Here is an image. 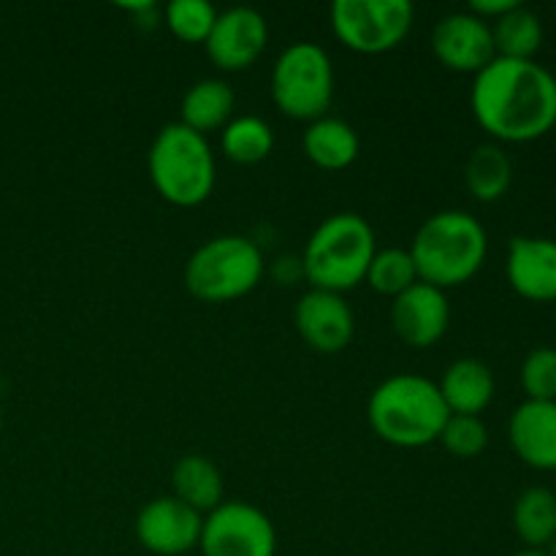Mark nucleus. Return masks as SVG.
<instances>
[{"label":"nucleus","mask_w":556,"mask_h":556,"mask_svg":"<svg viewBox=\"0 0 556 556\" xmlns=\"http://www.w3.org/2000/svg\"><path fill=\"white\" fill-rule=\"evenodd\" d=\"M364 282H369L375 293L380 296L396 299L413 288L418 280V269L413 264L410 250L405 248H386V250H375L372 261H369V269Z\"/></svg>","instance_id":"25"},{"label":"nucleus","mask_w":556,"mask_h":556,"mask_svg":"<svg viewBox=\"0 0 556 556\" xmlns=\"http://www.w3.org/2000/svg\"><path fill=\"white\" fill-rule=\"evenodd\" d=\"M516 5H519V0H472V3L467 5V11L476 14L478 20L492 25L494 20H500V16H505L508 11H514Z\"/></svg>","instance_id":"29"},{"label":"nucleus","mask_w":556,"mask_h":556,"mask_svg":"<svg viewBox=\"0 0 556 556\" xmlns=\"http://www.w3.org/2000/svg\"><path fill=\"white\" fill-rule=\"evenodd\" d=\"M391 326L407 348L427 351L438 345L451 326V304L445 291L416 282L391 304Z\"/></svg>","instance_id":"14"},{"label":"nucleus","mask_w":556,"mask_h":556,"mask_svg":"<svg viewBox=\"0 0 556 556\" xmlns=\"http://www.w3.org/2000/svg\"><path fill=\"white\" fill-rule=\"evenodd\" d=\"M514 163L500 144H478L465 163V185L478 201L492 204L510 190Z\"/></svg>","instance_id":"21"},{"label":"nucleus","mask_w":556,"mask_h":556,"mask_svg":"<svg viewBox=\"0 0 556 556\" xmlns=\"http://www.w3.org/2000/svg\"><path fill=\"white\" fill-rule=\"evenodd\" d=\"M271 101L286 117L315 123L334 101V65L329 52L313 41L282 49L271 68Z\"/></svg>","instance_id":"7"},{"label":"nucleus","mask_w":556,"mask_h":556,"mask_svg":"<svg viewBox=\"0 0 556 556\" xmlns=\"http://www.w3.org/2000/svg\"><path fill=\"white\" fill-rule=\"evenodd\" d=\"M543 552H546L548 556H556V538H554V541H552V543H548V546H546V548H543Z\"/></svg>","instance_id":"31"},{"label":"nucleus","mask_w":556,"mask_h":556,"mask_svg":"<svg viewBox=\"0 0 556 556\" xmlns=\"http://www.w3.org/2000/svg\"><path fill=\"white\" fill-rule=\"evenodd\" d=\"M514 556H548L546 552H541V548H525V552L514 554Z\"/></svg>","instance_id":"30"},{"label":"nucleus","mask_w":556,"mask_h":556,"mask_svg":"<svg viewBox=\"0 0 556 556\" xmlns=\"http://www.w3.org/2000/svg\"><path fill=\"white\" fill-rule=\"evenodd\" d=\"M451 416H481L494 400V375L481 358H459L443 372L438 383Z\"/></svg>","instance_id":"17"},{"label":"nucleus","mask_w":556,"mask_h":556,"mask_svg":"<svg viewBox=\"0 0 556 556\" xmlns=\"http://www.w3.org/2000/svg\"><path fill=\"white\" fill-rule=\"evenodd\" d=\"M266 43H269V25L264 14L250 5H233V9L217 11L215 27L204 49L212 65L237 74V71H248L264 54Z\"/></svg>","instance_id":"10"},{"label":"nucleus","mask_w":556,"mask_h":556,"mask_svg":"<svg viewBox=\"0 0 556 556\" xmlns=\"http://www.w3.org/2000/svg\"><path fill=\"white\" fill-rule=\"evenodd\" d=\"M163 20H166L172 36L182 43H206L212 27H215L217 9L206 0H174L166 5Z\"/></svg>","instance_id":"26"},{"label":"nucleus","mask_w":556,"mask_h":556,"mask_svg":"<svg viewBox=\"0 0 556 556\" xmlns=\"http://www.w3.org/2000/svg\"><path fill=\"white\" fill-rule=\"evenodd\" d=\"M470 106L492 139L508 144L543 139L556 125V74L538 60L494 58L476 74Z\"/></svg>","instance_id":"1"},{"label":"nucleus","mask_w":556,"mask_h":556,"mask_svg":"<svg viewBox=\"0 0 556 556\" xmlns=\"http://www.w3.org/2000/svg\"><path fill=\"white\" fill-rule=\"evenodd\" d=\"M492 38L497 58L535 60L543 43V22L527 5H516L505 16L492 22Z\"/></svg>","instance_id":"23"},{"label":"nucleus","mask_w":556,"mask_h":556,"mask_svg":"<svg viewBox=\"0 0 556 556\" xmlns=\"http://www.w3.org/2000/svg\"><path fill=\"white\" fill-rule=\"evenodd\" d=\"M220 150L228 161L239 166H255L275 150V130L266 119L242 114L220 130Z\"/></svg>","instance_id":"24"},{"label":"nucleus","mask_w":556,"mask_h":556,"mask_svg":"<svg viewBox=\"0 0 556 556\" xmlns=\"http://www.w3.org/2000/svg\"><path fill=\"white\" fill-rule=\"evenodd\" d=\"M367 418L383 443L424 448L438 443L451 410L434 380L424 375H391L369 396Z\"/></svg>","instance_id":"3"},{"label":"nucleus","mask_w":556,"mask_h":556,"mask_svg":"<svg viewBox=\"0 0 556 556\" xmlns=\"http://www.w3.org/2000/svg\"><path fill=\"white\" fill-rule=\"evenodd\" d=\"M204 514L177 497H155L136 516V541L155 556H182L199 548Z\"/></svg>","instance_id":"11"},{"label":"nucleus","mask_w":556,"mask_h":556,"mask_svg":"<svg viewBox=\"0 0 556 556\" xmlns=\"http://www.w3.org/2000/svg\"><path fill=\"white\" fill-rule=\"evenodd\" d=\"M375 231L358 212H337L326 217L307 239L302 253V275L318 291L342 293L364 282L372 261Z\"/></svg>","instance_id":"4"},{"label":"nucleus","mask_w":556,"mask_h":556,"mask_svg":"<svg viewBox=\"0 0 556 556\" xmlns=\"http://www.w3.org/2000/svg\"><path fill=\"white\" fill-rule=\"evenodd\" d=\"M489 253L486 228L465 210H443L427 217L410 244L418 280L448 291L470 282Z\"/></svg>","instance_id":"2"},{"label":"nucleus","mask_w":556,"mask_h":556,"mask_svg":"<svg viewBox=\"0 0 556 556\" xmlns=\"http://www.w3.org/2000/svg\"><path fill=\"white\" fill-rule=\"evenodd\" d=\"M0 429H3V407H0Z\"/></svg>","instance_id":"32"},{"label":"nucleus","mask_w":556,"mask_h":556,"mask_svg":"<svg viewBox=\"0 0 556 556\" xmlns=\"http://www.w3.org/2000/svg\"><path fill=\"white\" fill-rule=\"evenodd\" d=\"M237 96L226 79H201L190 87L179 103V123L188 125L195 134L206 136L212 130H223L233 119Z\"/></svg>","instance_id":"19"},{"label":"nucleus","mask_w":556,"mask_h":556,"mask_svg":"<svg viewBox=\"0 0 556 556\" xmlns=\"http://www.w3.org/2000/svg\"><path fill=\"white\" fill-rule=\"evenodd\" d=\"M293 326H296L304 345L313 348L315 353H324V356H334L353 342L356 315H353L351 304L345 302L342 293L309 288L293 309Z\"/></svg>","instance_id":"12"},{"label":"nucleus","mask_w":556,"mask_h":556,"mask_svg":"<svg viewBox=\"0 0 556 556\" xmlns=\"http://www.w3.org/2000/svg\"><path fill=\"white\" fill-rule=\"evenodd\" d=\"M438 443L456 459H476L486 451L489 429L481 416H451Z\"/></svg>","instance_id":"27"},{"label":"nucleus","mask_w":556,"mask_h":556,"mask_svg":"<svg viewBox=\"0 0 556 556\" xmlns=\"http://www.w3.org/2000/svg\"><path fill=\"white\" fill-rule=\"evenodd\" d=\"M147 172L157 195L182 210L204 204L217 182L210 141L182 123H168L157 130L147 155Z\"/></svg>","instance_id":"5"},{"label":"nucleus","mask_w":556,"mask_h":556,"mask_svg":"<svg viewBox=\"0 0 556 556\" xmlns=\"http://www.w3.org/2000/svg\"><path fill=\"white\" fill-rule=\"evenodd\" d=\"M521 389L527 400L556 402V348L541 345L521 364Z\"/></svg>","instance_id":"28"},{"label":"nucleus","mask_w":556,"mask_h":556,"mask_svg":"<svg viewBox=\"0 0 556 556\" xmlns=\"http://www.w3.org/2000/svg\"><path fill=\"white\" fill-rule=\"evenodd\" d=\"M329 16L342 47L358 54H383L410 36L416 9L410 0H334Z\"/></svg>","instance_id":"8"},{"label":"nucleus","mask_w":556,"mask_h":556,"mask_svg":"<svg viewBox=\"0 0 556 556\" xmlns=\"http://www.w3.org/2000/svg\"><path fill=\"white\" fill-rule=\"evenodd\" d=\"M172 489L179 503L190 505L204 516L223 505V494H226V483L217 465L201 454H188L174 465Z\"/></svg>","instance_id":"20"},{"label":"nucleus","mask_w":556,"mask_h":556,"mask_svg":"<svg viewBox=\"0 0 556 556\" xmlns=\"http://www.w3.org/2000/svg\"><path fill=\"white\" fill-rule=\"evenodd\" d=\"M266 261L258 244L226 233L201 244L185 264V288L206 304H226L248 296L264 280Z\"/></svg>","instance_id":"6"},{"label":"nucleus","mask_w":556,"mask_h":556,"mask_svg":"<svg viewBox=\"0 0 556 556\" xmlns=\"http://www.w3.org/2000/svg\"><path fill=\"white\" fill-rule=\"evenodd\" d=\"M432 52L448 71L456 74H481L497 52H494L492 25L478 20L470 11H454L440 16L432 30Z\"/></svg>","instance_id":"13"},{"label":"nucleus","mask_w":556,"mask_h":556,"mask_svg":"<svg viewBox=\"0 0 556 556\" xmlns=\"http://www.w3.org/2000/svg\"><path fill=\"white\" fill-rule=\"evenodd\" d=\"M505 275L510 288L530 302H556V239L514 237Z\"/></svg>","instance_id":"15"},{"label":"nucleus","mask_w":556,"mask_h":556,"mask_svg":"<svg viewBox=\"0 0 556 556\" xmlns=\"http://www.w3.org/2000/svg\"><path fill=\"white\" fill-rule=\"evenodd\" d=\"M514 530L527 548H546L556 538V494L546 486H530L514 505Z\"/></svg>","instance_id":"22"},{"label":"nucleus","mask_w":556,"mask_h":556,"mask_svg":"<svg viewBox=\"0 0 556 556\" xmlns=\"http://www.w3.org/2000/svg\"><path fill=\"white\" fill-rule=\"evenodd\" d=\"M201 556H275L277 530L269 516L250 503H223L204 516Z\"/></svg>","instance_id":"9"},{"label":"nucleus","mask_w":556,"mask_h":556,"mask_svg":"<svg viewBox=\"0 0 556 556\" xmlns=\"http://www.w3.org/2000/svg\"><path fill=\"white\" fill-rule=\"evenodd\" d=\"M302 147L309 163H315L324 172H345L348 166L356 163L358 152H362V141H358L353 125H348L345 119L329 117V114L315 119V123H307Z\"/></svg>","instance_id":"18"},{"label":"nucleus","mask_w":556,"mask_h":556,"mask_svg":"<svg viewBox=\"0 0 556 556\" xmlns=\"http://www.w3.org/2000/svg\"><path fill=\"white\" fill-rule=\"evenodd\" d=\"M508 438L525 465L556 470V402H521L510 416Z\"/></svg>","instance_id":"16"}]
</instances>
